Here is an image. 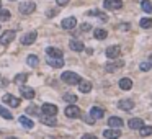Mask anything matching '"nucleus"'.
<instances>
[{
	"mask_svg": "<svg viewBox=\"0 0 152 139\" xmlns=\"http://www.w3.org/2000/svg\"><path fill=\"white\" fill-rule=\"evenodd\" d=\"M41 123H44V125H48V126H56L57 125V120H56V116H53V115H44V113H41Z\"/></svg>",
	"mask_w": 152,
	"mask_h": 139,
	"instance_id": "nucleus-10",
	"label": "nucleus"
},
{
	"mask_svg": "<svg viewBox=\"0 0 152 139\" xmlns=\"http://www.w3.org/2000/svg\"><path fill=\"white\" fill-rule=\"evenodd\" d=\"M131 87H133L131 79L124 77V79H121V80H120V89H121V90H129Z\"/></svg>",
	"mask_w": 152,
	"mask_h": 139,
	"instance_id": "nucleus-23",
	"label": "nucleus"
},
{
	"mask_svg": "<svg viewBox=\"0 0 152 139\" xmlns=\"http://www.w3.org/2000/svg\"><path fill=\"white\" fill-rule=\"evenodd\" d=\"M77 85H79V90H80L82 93H89L90 90H92V84L87 82V80H80Z\"/></svg>",
	"mask_w": 152,
	"mask_h": 139,
	"instance_id": "nucleus-20",
	"label": "nucleus"
},
{
	"mask_svg": "<svg viewBox=\"0 0 152 139\" xmlns=\"http://www.w3.org/2000/svg\"><path fill=\"white\" fill-rule=\"evenodd\" d=\"M120 53H121L120 46H110V48H106V57H108V59H118Z\"/></svg>",
	"mask_w": 152,
	"mask_h": 139,
	"instance_id": "nucleus-13",
	"label": "nucleus"
},
{
	"mask_svg": "<svg viewBox=\"0 0 152 139\" xmlns=\"http://www.w3.org/2000/svg\"><path fill=\"white\" fill-rule=\"evenodd\" d=\"M90 115H92V116L95 118V120H100V118H103L105 111H103L100 107H92V110H90Z\"/></svg>",
	"mask_w": 152,
	"mask_h": 139,
	"instance_id": "nucleus-22",
	"label": "nucleus"
},
{
	"mask_svg": "<svg viewBox=\"0 0 152 139\" xmlns=\"http://www.w3.org/2000/svg\"><path fill=\"white\" fill-rule=\"evenodd\" d=\"M69 4V0H57V5L59 7H64V5H67Z\"/></svg>",
	"mask_w": 152,
	"mask_h": 139,
	"instance_id": "nucleus-38",
	"label": "nucleus"
},
{
	"mask_svg": "<svg viewBox=\"0 0 152 139\" xmlns=\"http://www.w3.org/2000/svg\"><path fill=\"white\" fill-rule=\"evenodd\" d=\"M48 64L54 69H61L64 66V61H62V57H49L48 56Z\"/></svg>",
	"mask_w": 152,
	"mask_h": 139,
	"instance_id": "nucleus-15",
	"label": "nucleus"
},
{
	"mask_svg": "<svg viewBox=\"0 0 152 139\" xmlns=\"http://www.w3.org/2000/svg\"><path fill=\"white\" fill-rule=\"evenodd\" d=\"M69 48H71L72 51H75V53H80V51H84V43L79 41V39H71Z\"/></svg>",
	"mask_w": 152,
	"mask_h": 139,
	"instance_id": "nucleus-17",
	"label": "nucleus"
},
{
	"mask_svg": "<svg viewBox=\"0 0 152 139\" xmlns=\"http://www.w3.org/2000/svg\"><path fill=\"white\" fill-rule=\"evenodd\" d=\"M13 39H15V31L13 30H7V31H4L0 35V44H2V46H7Z\"/></svg>",
	"mask_w": 152,
	"mask_h": 139,
	"instance_id": "nucleus-2",
	"label": "nucleus"
},
{
	"mask_svg": "<svg viewBox=\"0 0 152 139\" xmlns=\"http://www.w3.org/2000/svg\"><path fill=\"white\" fill-rule=\"evenodd\" d=\"M26 62H28L30 67H36V66H38V57H36L35 54H30V56L26 57Z\"/></svg>",
	"mask_w": 152,
	"mask_h": 139,
	"instance_id": "nucleus-30",
	"label": "nucleus"
},
{
	"mask_svg": "<svg viewBox=\"0 0 152 139\" xmlns=\"http://www.w3.org/2000/svg\"><path fill=\"white\" fill-rule=\"evenodd\" d=\"M10 2H13V0H10Z\"/></svg>",
	"mask_w": 152,
	"mask_h": 139,
	"instance_id": "nucleus-46",
	"label": "nucleus"
},
{
	"mask_svg": "<svg viewBox=\"0 0 152 139\" xmlns=\"http://www.w3.org/2000/svg\"><path fill=\"white\" fill-rule=\"evenodd\" d=\"M118 108L126 110V111H131L133 108H134V102H133L131 98H123V100L118 102Z\"/></svg>",
	"mask_w": 152,
	"mask_h": 139,
	"instance_id": "nucleus-8",
	"label": "nucleus"
},
{
	"mask_svg": "<svg viewBox=\"0 0 152 139\" xmlns=\"http://www.w3.org/2000/svg\"><path fill=\"white\" fill-rule=\"evenodd\" d=\"M0 116L5 118V120H12V118H13V115H12L5 107H2V105H0Z\"/></svg>",
	"mask_w": 152,
	"mask_h": 139,
	"instance_id": "nucleus-31",
	"label": "nucleus"
},
{
	"mask_svg": "<svg viewBox=\"0 0 152 139\" xmlns=\"http://www.w3.org/2000/svg\"><path fill=\"white\" fill-rule=\"evenodd\" d=\"M103 136L106 139H118L121 136V129L120 128H110V129H105L103 131Z\"/></svg>",
	"mask_w": 152,
	"mask_h": 139,
	"instance_id": "nucleus-6",
	"label": "nucleus"
},
{
	"mask_svg": "<svg viewBox=\"0 0 152 139\" xmlns=\"http://www.w3.org/2000/svg\"><path fill=\"white\" fill-rule=\"evenodd\" d=\"M10 20V12L7 8H0V23L2 22H8Z\"/></svg>",
	"mask_w": 152,
	"mask_h": 139,
	"instance_id": "nucleus-26",
	"label": "nucleus"
},
{
	"mask_svg": "<svg viewBox=\"0 0 152 139\" xmlns=\"http://www.w3.org/2000/svg\"><path fill=\"white\" fill-rule=\"evenodd\" d=\"M103 7L106 10H120L123 7V0H105L103 2Z\"/></svg>",
	"mask_w": 152,
	"mask_h": 139,
	"instance_id": "nucleus-4",
	"label": "nucleus"
},
{
	"mask_svg": "<svg viewBox=\"0 0 152 139\" xmlns=\"http://www.w3.org/2000/svg\"><path fill=\"white\" fill-rule=\"evenodd\" d=\"M139 25H141V28H144V30L152 28V18H142L141 22H139Z\"/></svg>",
	"mask_w": 152,
	"mask_h": 139,
	"instance_id": "nucleus-27",
	"label": "nucleus"
},
{
	"mask_svg": "<svg viewBox=\"0 0 152 139\" xmlns=\"http://www.w3.org/2000/svg\"><path fill=\"white\" fill-rule=\"evenodd\" d=\"M61 79H62V82L69 84V85H77V84L82 80V79L79 77V74H75V72H72V71H66L62 75H61Z\"/></svg>",
	"mask_w": 152,
	"mask_h": 139,
	"instance_id": "nucleus-1",
	"label": "nucleus"
},
{
	"mask_svg": "<svg viewBox=\"0 0 152 139\" xmlns=\"http://www.w3.org/2000/svg\"><path fill=\"white\" fill-rule=\"evenodd\" d=\"M66 139H71V138H66Z\"/></svg>",
	"mask_w": 152,
	"mask_h": 139,
	"instance_id": "nucleus-45",
	"label": "nucleus"
},
{
	"mask_svg": "<svg viewBox=\"0 0 152 139\" xmlns=\"http://www.w3.org/2000/svg\"><path fill=\"white\" fill-rule=\"evenodd\" d=\"M139 69H141L142 72H146V71L151 69V64H149V62H141V64H139Z\"/></svg>",
	"mask_w": 152,
	"mask_h": 139,
	"instance_id": "nucleus-36",
	"label": "nucleus"
},
{
	"mask_svg": "<svg viewBox=\"0 0 152 139\" xmlns=\"http://www.w3.org/2000/svg\"><path fill=\"white\" fill-rule=\"evenodd\" d=\"M66 116H67V118H72V120H74V118H79V116H80V110H79V108L75 107L74 103H72L71 107L66 108Z\"/></svg>",
	"mask_w": 152,
	"mask_h": 139,
	"instance_id": "nucleus-12",
	"label": "nucleus"
},
{
	"mask_svg": "<svg viewBox=\"0 0 152 139\" xmlns=\"http://www.w3.org/2000/svg\"><path fill=\"white\" fill-rule=\"evenodd\" d=\"M82 139H97V138L93 134H84V136H82Z\"/></svg>",
	"mask_w": 152,
	"mask_h": 139,
	"instance_id": "nucleus-39",
	"label": "nucleus"
},
{
	"mask_svg": "<svg viewBox=\"0 0 152 139\" xmlns=\"http://www.w3.org/2000/svg\"><path fill=\"white\" fill-rule=\"evenodd\" d=\"M20 123H21V126L26 128V129H33V126H35V123H33L30 118H26V116H20Z\"/></svg>",
	"mask_w": 152,
	"mask_h": 139,
	"instance_id": "nucleus-24",
	"label": "nucleus"
},
{
	"mask_svg": "<svg viewBox=\"0 0 152 139\" xmlns=\"http://www.w3.org/2000/svg\"><path fill=\"white\" fill-rule=\"evenodd\" d=\"M46 54L49 57H62V49H59V48H46Z\"/></svg>",
	"mask_w": 152,
	"mask_h": 139,
	"instance_id": "nucleus-19",
	"label": "nucleus"
},
{
	"mask_svg": "<svg viewBox=\"0 0 152 139\" xmlns=\"http://www.w3.org/2000/svg\"><path fill=\"white\" fill-rule=\"evenodd\" d=\"M26 80H28V75H26V74H18L17 77H15V84H18V85L25 84Z\"/></svg>",
	"mask_w": 152,
	"mask_h": 139,
	"instance_id": "nucleus-33",
	"label": "nucleus"
},
{
	"mask_svg": "<svg viewBox=\"0 0 152 139\" xmlns=\"http://www.w3.org/2000/svg\"><path fill=\"white\" fill-rule=\"evenodd\" d=\"M20 93H21V97H23V98H28V100L35 98V90H33L31 87H26V85L20 87Z\"/></svg>",
	"mask_w": 152,
	"mask_h": 139,
	"instance_id": "nucleus-14",
	"label": "nucleus"
},
{
	"mask_svg": "<svg viewBox=\"0 0 152 139\" xmlns=\"http://www.w3.org/2000/svg\"><path fill=\"white\" fill-rule=\"evenodd\" d=\"M57 12L56 10H53V12H48V17H54V15H56Z\"/></svg>",
	"mask_w": 152,
	"mask_h": 139,
	"instance_id": "nucleus-41",
	"label": "nucleus"
},
{
	"mask_svg": "<svg viewBox=\"0 0 152 139\" xmlns=\"http://www.w3.org/2000/svg\"><path fill=\"white\" fill-rule=\"evenodd\" d=\"M26 113H30V115H38V116H39V108H36V107H30L28 110H26Z\"/></svg>",
	"mask_w": 152,
	"mask_h": 139,
	"instance_id": "nucleus-35",
	"label": "nucleus"
},
{
	"mask_svg": "<svg viewBox=\"0 0 152 139\" xmlns=\"http://www.w3.org/2000/svg\"><path fill=\"white\" fill-rule=\"evenodd\" d=\"M82 30H84V31H87V30H90V25H87V23H85V25H82Z\"/></svg>",
	"mask_w": 152,
	"mask_h": 139,
	"instance_id": "nucleus-40",
	"label": "nucleus"
},
{
	"mask_svg": "<svg viewBox=\"0 0 152 139\" xmlns=\"http://www.w3.org/2000/svg\"><path fill=\"white\" fill-rule=\"evenodd\" d=\"M36 8V4L35 2H23V4H20V7H18V10H20L21 15H30L33 13Z\"/></svg>",
	"mask_w": 152,
	"mask_h": 139,
	"instance_id": "nucleus-3",
	"label": "nucleus"
},
{
	"mask_svg": "<svg viewBox=\"0 0 152 139\" xmlns=\"http://www.w3.org/2000/svg\"><path fill=\"white\" fill-rule=\"evenodd\" d=\"M108 126H111V128H120V126H123V120L118 116H111L110 120H108Z\"/></svg>",
	"mask_w": 152,
	"mask_h": 139,
	"instance_id": "nucleus-21",
	"label": "nucleus"
},
{
	"mask_svg": "<svg viewBox=\"0 0 152 139\" xmlns=\"http://www.w3.org/2000/svg\"><path fill=\"white\" fill-rule=\"evenodd\" d=\"M0 8H2V2H0Z\"/></svg>",
	"mask_w": 152,
	"mask_h": 139,
	"instance_id": "nucleus-43",
	"label": "nucleus"
},
{
	"mask_svg": "<svg viewBox=\"0 0 152 139\" xmlns=\"http://www.w3.org/2000/svg\"><path fill=\"white\" fill-rule=\"evenodd\" d=\"M64 100L69 102V103H75V102H77V97H75L74 93H66V95H64Z\"/></svg>",
	"mask_w": 152,
	"mask_h": 139,
	"instance_id": "nucleus-34",
	"label": "nucleus"
},
{
	"mask_svg": "<svg viewBox=\"0 0 152 139\" xmlns=\"http://www.w3.org/2000/svg\"><path fill=\"white\" fill-rule=\"evenodd\" d=\"M85 121L89 123V125H93V123H95V118H93L92 115H90V116H87V118H85Z\"/></svg>",
	"mask_w": 152,
	"mask_h": 139,
	"instance_id": "nucleus-37",
	"label": "nucleus"
},
{
	"mask_svg": "<svg viewBox=\"0 0 152 139\" xmlns=\"http://www.w3.org/2000/svg\"><path fill=\"white\" fill-rule=\"evenodd\" d=\"M41 113H44V115H53V116H56L57 107H56V105H53V103H44V105L41 107Z\"/></svg>",
	"mask_w": 152,
	"mask_h": 139,
	"instance_id": "nucleus-11",
	"label": "nucleus"
},
{
	"mask_svg": "<svg viewBox=\"0 0 152 139\" xmlns=\"http://www.w3.org/2000/svg\"><path fill=\"white\" fill-rule=\"evenodd\" d=\"M89 15H90V17H98L100 20H103V22H106V20H108V17H106L105 13H100L98 10H90Z\"/></svg>",
	"mask_w": 152,
	"mask_h": 139,
	"instance_id": "nucleus-32",
	"label": "nucleus"
},
{
	"mask_svg": "<svg viewBox=\"0 0 152 139\" xmlns=\"http://www.w3.org/2000/svg\"><path fill=\"white\" fill-rule=\"evenodd\" d=\"M2 102H4L5 105H8V107H13V108H17L18 105H20V100H18L15 95H12V93H7V95H4Z\"/></svg>",
	"mask_w": 152,
	"mask_h": 139,
	"instance_id": "nucleus-5",
	"label": "nucleus"
},
{
	"mask_svg": "<svg viewBox=\"0 0 152 139\" xmlns=\"http://www.w3.org/2000/svg\"><path fill=\"white\" fill-rule=\"evenodd\" d=\"M147 62H149V64H151V67H152V54H151V56H149V61H147Z\"/></svg>",
	"mask_w": 152,
	"mask_h": 139,
	"instance_id": "nucleus-42",
	"label": "nucleus"
},
{
	"mask_svg": "<svg viewBox=\"0 0 152 139\" xmlns=\"http://www.w3.org/2000/svg\"><path fill=\"white\" fill-rule=\"evenodd\" d=\"M141 8L146 12V13H152V4L149 0H142L141 2Z\"/></svg>",
	"mask_w": 152,
	"mask_h": 139,
	"instance_id": "nucleus-28",
	"label": "nucleus"
},
{
	"mask_svg": "<svg viewBox=\"0 0 152 139\" xmlns=\"http://www.w3.org/2000/svg\"><path fill=\"white\" fill-rule=\"evenodd\" d=\"M8 139H15V138H8Z\"/></svg>",
	"mask_w": 152,
	"mask_h": 139,
	"instance_id": "nucleus-44",
	"label": "nucleus"
},
{
	"mask_svg": "<svg viewBox=\"0 0 152 139\" xmlns=\"http://www.w3.org/2000/svg\"><path fill=\"white\" fill-rule=\"evenodd\" d=\"M93 36H95L97 39H105L106 36H108V33H106V30H103V28H97L95 31H93Z\"/></svg>",
	"mask_w": 152,
	"mask_h": 139,
	"instance_id": "nucleus-25",
	"label": "nucleus"
},
{
	"mask_svg": "<svg viewBox=\"0 0 152 139\" xmlns=\"http://www.w3.org/2000/svg\"><path fill=\"white\" fill-rule=\"evenodd\" d=\"M128 125H129V128H131V129H139V128L144 126V121H142L141 118H131Z\"/></svg>",
	"mask_w": 152,
	"mask_h": 139,
	"instance_id": "nucleus-18",
	"label": "nucleus"
},
{
	"mask_svg": "<svg viewBox=\"0 0 152 139\" xmlns=\"http://www.w3.org/2000/svg\"><path fill=\"white\" fill-rule=\"evenodd\" d=\"M62 28L64 30H74L75 26H77V20H75L74 17H69V18H64L62 20Z\"/></svg>",
	"mask_w": 152,
	"mask_h": 139,
	"instance_id": "nucleus-9",
	"label": "nucleus"
},
{
	"mask_svg": "<svg viewBox=\"0 0 152 139\" xmlns=\"http://www.w3.org/2000/svg\"><path fill=\"white\" fill-rule=\"evenodd\" d=\"M124 66L123 61H115V62H110V64L105 66V71L106 72H113V71H118V69H121Z\"/></svg>",
	"mask_w": 152,
	"mask_h": 139,
	"instance_id": "nucleus-16",
	"label": "nucleus"
},
{
	"mask_svg": "<svg viewBox=\"0 0 152 139\" xmlns=\"http://www.w3.org/2000/svg\"><path fill=\"white\" fill-rule=\"evenodd\" d=\"M139 134H141L142 138L151 136L152 134V126H142V128H139Z\"/></svg>",
	"mask_w": 152,
	"mask_h": 139,
	"instance_id": "nucleus-29",
	"label": "nucleus"
},
{
	"mask_svg": "<svg viewBox=\"0 0 152 139\" xmlns=\"http://www.w3.org/2000/svg\"><path fill=\"white\" fill-rule=\"evenodd\" d=\"M36 36H38V33H36V31L26 33V35L21 38V44H25V46H30V44H33V43L36 41Z\"/></svg>",
	"mask_w": 152,
	"mask_h": 139,
	"instance_id": "nucleus-7",
	"label": "nucleus"
}]
</instances>
